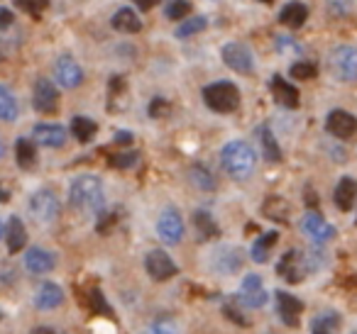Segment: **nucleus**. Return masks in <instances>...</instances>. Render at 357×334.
<instances>
[{
  "label": "nucleus",
  "instance_id": "nucleus-16",
  "mask_svg": "<svg viewBox=\"0 0 357 334\" xmlns=\"http://www.w3.org/2000/svg\"><path fill=\"white\" fill-rule=\"evenodd\" d=\"M274 300H277V312H279V317H282V322L287 324V327H298V315H301V310H303L301 300L284 293V290H277Z\"/></svg>",
  "mask_w": 357,
  "mask_h": 334
},
{
  "label": "nucleus",
  "instance_id": "nucleus-20",
  "mask_svg": "<svg viewBox=\"0 0 357 334\" xmlns=\"http://www.w3.org/2000/svg\"><path fill=\"white\" fill-rule=\"evenodd\" d=\"M64 303V290L59 288L56 283L47 280L42 283L40 288L35 290V308L37 310H54Z\"/></svg>",
  "mask_w": 357,
  "mask_h": 334
},
{
  "label": "nucleus",
  "instance_id": "nucleus-48",
  "mask_svg": "<svg viewBox=\"0 0 357 334\" xmlns=\"http://www.w3.org/2000/svg\"><path fill=\"white\" fill-rule=\"evenodd\" d=\"M306 205L308 207H318V196H313L311 186H306Z\"/></svg>",
  "mask_w": 357,
  "mask_h": 334
},
{
  "label": "nucleus",
  "instance_id": "nucleus-39",
  "mask_svg": "<svg viewBox=\"0 0 357 334\" xmlns=\"http://www.w3.org/2000/svg\"><path fill=\"white\" fill-rule=\"evenodd\" d=\"M137 161H139L137 152H120L110 157V166H115V168H132Z\"/></svg>",
  "mask_w": 357,
  "mask_h": 334
},
{
  "label": "nucleus",
  "instance_id": "nucleus-44",
  "mask_svg": "<svg viewBox=\"0 0 357 334\" xmlns=\"http://www.w3.org/2000/svg\"><path fill=\"white\" fill-rule=\"evenodd\" d=\"M13 22H15V15H13V10H8V8H0V32L8 30Z\"/></svg>",
  "mask_w": 357,
  "mask_h": 334
},
{
  "label": "nucleus",
  "instance_id": "nucleus-17",
  "mask_svg": "<svg viewBox=\"0 0 357 334\" xmlns=\"http://www.w3.org/2000/svg\"><path fill=\"white\" fill-rule=\"evenodd\" d=\"M32 134H35L37 144L50 147V149H59V147H64V142H66V129L61 127V125H50V122L35 125Z\"/></svg>",
  "mask_w": 357,
  "mask_h": 334
},
{
  "label": "nucleus",
  "instance_id": "nucleus-54",
  "mask_svg": "<svg viewBox=\"0 0 357 334\" xmlns=\"http://www.w3.org/2000/svg\"><path fill=\"white\" fill-rule=\"evenodd\" d=\"M269 334H274V332H269Z\"/></svg>",
  "mask_w": 357,
  "mask_h": 334
},
{
  "label": "nucleus",
  "instance_id": "nucleus-43",
  "mask_svg": "<svg viewBox=\"0 0 357 334\" xmlns=\"http://www.w3.org/2000/svg\"><path fill=\"white\" fill-rule=\"evenodd\" d=\"M115 220H118V215H113V212H110V215L100 217V220H98V232H100V234H108L110 227L115 225Z\"/></svg>",
  "mask_w": 357,
  "mask_h": 334
},
{
  "label": "nucleus",
  "instance_id": "nucleus-22",
  "mask_svg": "<svg viewBox=\"0 0 357 334\" xmlns=\"http://www.w3.org/2000/svg\"><path fill=\"white\" fill-rule=\"evenodd\" d=\"M308 20V8L303 3H287L279 13V25L289 27V30H298Z\"/></svg>",
  "mask_w": 357,
  "mask_h": 334
},
{
  "label": "nucleus",
  "instance_id": "nucleus-49",
  "mask_svg": "<svg viewBox=\"0 0 357 334\" xmlns=\"http://www.w3.org/2000/svg\"><path fill=\"white\" fill-rule=\"evenodd\" d=\"M32 334H54V332H52V327H35Z\"/></svg>",
  "mask_w": 357,
  "mask_h": 334
},
{
  "label": "nucleus",
  "instance_id": "nucleus-45",
  "mask_svg": "<svg viewBox=\"0 0 357 334\" xmlns=\"http://www.w3.org/2000/svg\"><path fill=\"white\" fill-rule=\"evenodd\" d=\"M225 315H228V317L233 319V322L243 324V327H245V324H248V319H245L240 312H235V308H233V305H225Z\"/></svg>",
  "mask_w": 357,
  "mask_h": 334
},
{
  "label": "nucleus",
  "instance_id": "nucleus-33",
  "mask_svg": "<svg viewBox=\"0 0 357 334\" xmlns=\"http://www.w3.org/2000/svg\"><path fill=\"white\" fill-rule=\"evenodd\" d=\"M262 210L269 220L289 222V202L284 200V198H267V202H264Z\"/></svg>",
  "mask_w": 357,
  "mask_h": 334
},
{
  "label": "nucleus",
  "instance_id": "nucleus-10",
  "mask_svg": "<svg viewBox=\"0 0 357 334\" xmlns=\"http://www.w3.org/2000/svg\"><path fill=\"white\" fill-rule=\"evenodd\" d=\"M157 232L167 244H178L184 239V220L174 207H167L157 220Z\"/></svg>",
  "mask_w": 357,
  "mask_h": 334
},
{
  "label": "nucleus",
  "instance_id": "nucleus-14",
  "mask_svg": "<svg viewBox=\"0 0 357 334\" xmlns=\"http://www.w3.org/2000/svg\"><path fill=\"white\" fill-rule=\"evenodd\" d=\"M269 90H272V95H274V103L282 105V108L296 110L298 105H301V93H298V88L294 84H289V81H284L282 76H274V79L269 81Z\"/></svg>",
  "mask_w": 357,
  "mask_h": 334
},
{
  "label": "nucleus",
  "instance_id": "nucleus-40",
  "mask_svg": "<svg viewBox=\"0 0 357 334\" xmlns=\"http://www.w3.org/2000/svg\"><path fill=\"white\" fill-rule=\"evenodd\" d=\"M89 308L93 310V312H103V315H110V305L105 303L103 293H100L98 288H91V290H89Z\"/></svg>",
  "mask_w": 357,
  "mask_h": 334
},
{
  "label": "nucleus",
  "instance_id": "nucleus-47",
  "mask_svg": "<svg viewBox=\"0 0 357 334\" xmlns=\"http://www.w3.org/2000/svg\"><path fill=\"white\" fill-rule=\"evenodd\" d=\"M130 142H132V134H130V132H125V129H123V132H118V134H115V144H123V147H128Z\"/></svg>",
  "mask_w": 357,
  "mask_h": 334
},
{
  "label": "nucleus",
  "instance_id": "nucleus-6",
  "mask_svg": "<svg viewBox=\"0 0 357 334\" xmlns=\"http://www.w3.org/2000/svg\"><path fill=\"white\" fill-rule=\"evenodd\" d=\"M30 212L37 222H52L59 215V198L50 188H42L30 198Z\"/></svg>",
  "mask_w": 357,
  "mask_h": 334
},
{
  "label": "nucleus",
  "instance_id": "nucleus-11",
  "mask_svg": "<svg viewBox=\"0 0 357 334\" xmlns=\"http://www.w3.org/2000/svg\"><path fill=\"white\" fill-rule=\"evenodd\" d=\"M144 269L147 273L152 276L154 280H169L176 276V264L169 259L167 251H159V249H152L147 256H144Z\"/></svg>",
  "mask_w": 357,
  "mask_h": 334
},
{
  "label": "nucleus",
  "instance_id": "nucleus-51",
  "mask_svg": "<svg viewBox=\"0 0 357 334\" xmlns=\"http://www.w3.org/2000/svg\"><path fill=\"white\" fill-rule=\"evenodd\" d=\"M259 3H267V6H269V3H274V0H259Z\"/></svg>",
  "mask_w": 357,
  "mask_h": 334
},
{
  "label": "nucleus",
  "instance_id": "nucleus-38",
  "mask_svg": "<svg viewBox=\"0 0 357 334\" xmlns=\"http://www.w3.org/2000/svg\"><path fill=\"white\" fill-rule=\"evenodd\" d=\"M191 10V3L189 0H169V6H167V17L169 20H184L186 15H189Z\"/></svg>",
  "mask_w": 357,
  "mask_h": 334
},
{
  "label": "nucleus",
  "instance_id": "nucleus-36",
  "mask_svg": "<svg viewBox=\"0 0 357 334\" xmlns=\"http://www.w3.org/2000/svg\"><path fill=\"white\" fill-rule=\"evenodd\" d=\"M144 334H181V329H178L176 319L159 317V319H154V322L149 324L147 329H144Z\"/></svg>",
  "mask_w": 357,
  "mask_h": 334
},
{
  "label": "nucleus",
  "instance_id": "nucleus-3",
  "mask_svg": "<svg viewBox=\"0 0 357 334\" xmlns=\"http://www.w3.org/2000/svg\"><path fill=\"white\" fill-rule=\"evenodd\" d=\"M204 103L208 105L213 113L228 115L235 113L240 105V90L235 84L230 81H215V84H208L204 88Z\"/></svg>",
  "mask_w": 357,
  "mask_h": 334
},
{
  "label": "nucleus",
  "instance_id": "nucleus-24",
  "mask_svg": "<svg viewBox=\"0 0 357 334\" xmlns=\"http://www.w3.org/2000/svg\"><path fill=\"white\" fill-rule=\"evenodd\" d=\"M6 241H8V251H10V254L22 251V246L27 244V232H25V225H22L20 217H10V220H8Z\"/></svg>",
  "mask_w": 357,
  "mask_h": 334
},
{
  "label": "nucleus",
  "instance_id": "nucleus-23",
  "mask_svg": "<svg viewBox=\"0 0 357 334\" xmlns=\"http://www.w3.org/2000/svg\"><path fill=\"white\" fill-rule=\"evenodd\" d=\"M194 225H196V237L199 241H208V239H215L220 234L218 230V222L213 220L208 210H196L194 212Z\"/></svg>",
  "mask_w": 357,
  "mask_h": 334
},
{
  "label": "nucleus",
  "instance_id": "nucleus-31",
  "mask_svg": "<svg viewBox=\"0 0 357 334\" xmlns=\"http://www.w3.org/2000/svg\"><path fill=\"white\" fill-rule=\"evenodd\" d=\"M96 132H98V125H96L91 118H81V115H76V118L71 120V134H74L81 144H89L91 139L96 137Z\"/></svg>",
  "mask_w": 357,
  "mask_h": 334
},
{
  "label": "nucleus",
  "instance_id": "nucleus-32",
  "mask_svg": "<svg viewBox=\"0 0 357 334\" xmlns=\"http://www.w3.org/2000/svg\"><path fill=\"white\" fill-rule=\"evenodd\" d=\"M189 178H191V183H194L199 191H215V178H213V173L208 171L206 166H201V164H196V166H191L189 168Z\"/></svg>",
  "mask_w": 357,
  "mask_h": 334
},
{
  "label": "nucleus",
  "instance_id": "nucleus-52",
  "mask_svg": "<svg viewBox=\"0 0 357 334\" xmlns=\"http://www.w3.org/2000/svg\"><path fill=\"white\" fill-rule=\"evenodd\" d=\"M0 237H3V225H0Z\"/></svg>",
  "mask_w": 357,
  "mask_h": 334
},
{
  "label": "nucleus",
  "instance_id": "nucleus-25",
  "mask_svg": "<svg viewBox=\"0 0 357 334\" xmlns=\"http://www.w3.org/2000/svg\"><path fill=\"white\" fill-rule=\"evenodd\" d=\"M337 329H340V315L335 310H323L311 322V334H337Z\"/></svg>",
  "mask_w": 357,
  "mask_h": 334
},
{
  "label": "nucleus",
  "instance_id": "nucleus-46",
  "mask_svg": "<svg viewBox=\"0 0 357 334\" xmlns=\"http://www.w3.org/2000/svg\"><path fill=\"white\" fill-rule=\"evenodd\" d=\"M139 10H152L154 6H159V0H132Z\"/></svg>",
  "mask_w": 357,
  "mask_h": 334
},
{
  "label": "nucleus",
  "instance_id": "nucleus-28",
  "mask_svg": "<svg viewBox=\"0 0 357 334\" xmlns=\"http://www.w3.org/2000/svg\"><path fill=\"white\" fill-rule=\"evenodd\" d=\"M17 115H20L17 98L13 95V90L8 88V86L0 84V120H3V122H15Z\"/></svg>",
  "mask_w": 357,
  "mask_h": 334
},
{
  "label": "nucleus",
  "instance_id": "nucleus-15",
  "mask_svg": "<svg viewBox=\"0 0 357 334\" xmlns=\"http://www.w3.org/2000/svg\"><path fill=\"white\" fill-rule=\"evenodd\" d=\"M238 303L245 305V308H262L267 303V290L262 285V278L259 276H248L243 280V288L238 293Z\"/></svg>",
  "mask_w": 357,
  "mask_h": 334
},
{
  "label": "nucleus",
  "instance_id": "nucleus-27",
  "mask_svg": "<svg viewBox=\"0 0 357 334\" xmlns=\"http://www.w3.org/2000/svg\"><path fill=\"white\" fill-rule=\"evenodd\" d=\"M257 134H259V144H262V154H264V159H267L269 164H279V161H282V149H279L277 137H274V134H272V129H269V125H259Z\"/></svg>",
  "mask_w": 357,
  "mask_h": 334
},
{
  "label": "nucleus",
  "instance_id": "nucleus-1",
  "mask_svg": "<svg viewBox=\"0 0 357 334\" xmlns=\"http://www.w3.org/2000/svg\"><path fill=\"white\" fill-rule=\"evenodd\" d=\"M220 164H223L225 173L235 181H248L255 171V164H257V154L243 139H235L228 142L220 152Z\"/></svg>",
  "mask_w": 357,
  "mask_h": 334
},
{
  "label": "nucleus",
  "instance_id": "nucleus-53",
  "mask_svg": "<svg viewBox=\"0 0 357 334\" xmlns=\"http://www.w3.org/2000/svg\"><path fill=\"white\" fill-rule=\"evenodd\" d=\"M0 56H3V51H0Z\"/></svg>",
  "mask_w": 357,
  "mask_h": 334
},
{
  "label": "nucleus",
  "instance_id": "nucleus-7",
  "mask_svg": "<svg viewBox=\"0 0 357 334\" xmlns=\"http://www.w3.org/2000/svg\"><path fill=\"white\" fill-rule=\"evenodd\" d=\"M277 271H279V276H282L284 280H289V283H298V280L308 273L306 254H303V251H298V249L287 251V254L279 259Z\"/></svg>",
  "mask_w": 357,
  "mask_h": 334
},
{
  "label": "nucleus",
  "instance_id": "nucleus-13",
  "mask_svg": "<svg viewBox=\"0 0 357 334\" xmlns=\"http://www.w3.org/2000/svg\"><path fill=\"white\" fill-rule=\"evenodd\" d=\"M54 79L61 88L74 90L76 86H81V81H84V71H81V66L76 64L71 56H59L54 64Z\"/></svg>",
  "mask_w": 357,
  "mask_h": 334
},
{
  "label": "nucleus",
  "instance_id": "nucleus-2",
  "mask_svg": "<svg viewBox=\"0 0 357 334\" xmlns=\"http://www.w3.org/2000/svg\"><path fill=\"white\" fill-rule=\"evenodd\" d=\"M69 200L76 210L98 212L103 207V183H100V178L91 176V173L74 178L69 188Z\"/></svg>",
  "mask_w": 357,
  "mask_h": 334
},
{
  "label": "nucleus",
  "instance_id": "nucleus-19",
  "mask_svg": "<svg viewBox=\"0 0 357 334\" xmlns=\"http://www.w3.org/2000/svg\"><path fill=\"white\" fill-rule=\"evenodd\" d=\"M301 230L306 232V234L311 237L313 241H328L333 234H335V227L328 225V222L323 220V217L318 215V212H308V215L303 217Z\"/></svg>",
  "mask_w": 357,
  "mask_h": 334
},
{
  "label": "nucleus",
  "instance_id": "nucleus-18",
  "mask_svg": "<svg viewBox=\"0 0 357 334\" xmlns=\"http://www.w3.org/2000/svg\"><path fill=\"white\" fill-rule=\"evenodd\" d=\"M56 259L52 251L47 249H40V246H32V249L25 251V269L35 276H42V273H50L54 269Z\"/></svg>",
  "mask_w": 357,
  "mask_h": 334
},
{
  "label": "nucleus",
  "instance_id": "nucleus-26",
  "mask_svg": "<svg viewBox=\"0 0 357 334\" xmlns=\"http://www.w3.org/2000/svg\"><path fill=\"white\" fill-rule=\"evenodd\" d=\"M110 25H113V30L125 32V35H135V32L142 30V22H139V17L130 8H120L113 15V20H110Z\"/></svg>",
  "mask_w": 357,
  "mask_h": 334
},
{
  "label": "nucleus",
  "instance_id": "nucleus-42",
  "mask_svg": "<svg viewBox=\"0 0 357 334\" xmlns=\"http://www.w3.org/2000/svg\"><path fill=\"white\" fill-rule=\"evenodd\" d=\"M169 113H172V105H169V100L154 98L152 103H149V118L159 120V118H167Z\"/></svg>",
  "mask_w": 357,
  "mask_h": 334
},
{
  "label": "nucleus",
  "instance_id": "nucleus-37",
  "mask_svg": "<svg viewBox=\"0 0 357 334\" xmlns=\"http://www.w3.org/2000/svg\"><path fill=\"white\" fill-rule=\"evenodd\" d=\"M13 3H15L22 13H27V15H32V17H40L42 13L50 8V0H13Z\"/></svg>",
  "mask_w": 357,
  "mask_h": 334
},
{
  "label": "nucleus",
  "instance_id": "nucleus-50",
  "mask_svg": "<svg viewBox=\"0 0 357 334\" xmlns=\"http://www.w3.org/2000/svg\"><path fill=\"white\" fill-rule=\"evenodd\" d=\"M3 154H6V147H3V142H0V159H3Z\"/></svg>",
  "mask_w": 357,
  "mask_h": 334
},
{
  "label": "nucleus",
  "instance_id": "nucleus-30",
  "mask_svg": "<svg viewBox=\"0 0 357 334\" xmlns=\"http://www.w3.org/2000/svg\"><path fill=\"white\" fill-rule=\"evenodd\" d=\"M15 157H17V166L20 168H32L35 166V161H37V147H35V142L32 139H27V137H20L15 142Z\"/></svg>",
  "mask_w": 357,
  "mask_h": 334
},
{
  "label": "nucleus",
  "instance_id": "nucleus-29",
  "mask_svg": "<svg viewBox=\"0 0 357 334\" xmlns=\"http://www.w3.org/2000/svg\"><path fill=\"white\" fill-rule=\"evenodd\" d=\"M279 241V232L272 230V232H264V234L257 237V241L252 244V259L257 261V264H264V261L269 259V251H272V246Z\"/></svg>",
  "mask_w": 357,
  "mask_h": 334
},
{
  "label": "nucleus",
  "instance_id": "nucleus-41",
  "mask_svg": "<svg viewBox=\"0 0 357 334\" xmlns=\"http://www.w3.org/2000/svg\"><path fill=\"white\" fill-rule=\"evenodd\" d=\"M328 6V13L335 17H345L347 13L352 10V6H355V0H326Z\"/></svg>",
  "mask_w": 357,
  "mask_h": 334
},
{
  "label": "nucleus",
  "instance_id": "nucleus-12",
  "mask_svg": "<svg viewBox=\"0 0 357 334\" xmlns=\"http://www.w3.org/2000/svg\"><path fill=\"white\" fill-rule=\"evenodd\" d=\"M32 103H35V110L42 115H52L56 108H59V88H56L52 81L40 79L35 86V95H32Z\"/></svg>",
  "mask_w": 357,
  "mask_h": 334
},
{
  "label": "nucleus",
  "instance_id": "nucleus-21",
  "mask_svg": "<svg viewBox=\"0 0 357 334\" xmlns=\"http://www.w3.org/2000/svg\"><path fill=\"white\" fill-rule=\"evenodd\" d=\"M333 200H335V205L340 207L342 212L352 210V205H355V200H357V181H355V178L342 176L340 181H337V186H335Z\"/></svg>",
  "mask_w": 357,
  "mask_h": 334
},
{
  "label": "nucleus",
  "instance_id": "nucleus-8",
  "mask_svg": "<svg viewBox=\"0 0 357 334\" xmlns=\"http://www.w3.org/2000/svg\"><path fill=\"white\" fill-rule=\"evenodd\" d=\"M245 264V256L240 249H235V246H220V249L213 251V256H211V266H213L215 273H223V276H233L238 273L240 269H243Z\"/></svg>",
  "mask_w": 357,
  "mask_h": 334
},
{
  "label": "nucleus",
  "instance_id": "nucleus-4",
  "mask_svg": "<svg viewBox=\"0 0 357 334\" xmlns=\"http://www.w3.org/2000/svg\"><path fill=\"white\" fill-rule=\"evenodd\" d=\"M331 71L337 81L355 84L357 81V47L342 45L331 54Z\"/></svg>",
  "mask_w": 357,
  "mask_h": 334
},
{
  "label": "nucleus",
  "instance_id": "nucleus-9",
  "mask_svg": "<svg viewBox=\"0 0 357 334\" xmlns=\"http://www.w3.org/2000/svg\"><path fill=\"white\" fill-rule=\"evenodd\" d=\"M326 129L335 139H352L357 134V118L347 110H331L326 118Z\"/></svg>",
  "mask_w": 357,
  "mask_h": 334
},
{
  "label": "nucleus",
  "instance_id": "nucleus-34",
  "mask_svg": "<svg viewBox=\"0 0 357 334\" xmlns=\"http://www.w3.org/2000/svg\"><path fill=\"white\" fill-rule=\"evenodd\" d=\"M206 25H208V20H206L204 15L191 17V20L181 22V25L176 27V32H174V35H176L178 40H186V37H194V35H199V32H204Z\"/></svg>",
  "mask_w": 357,
  "mask_h": 334
},
{
  "label": "nucleus",
  "instance_id": "nucleus-35",
  "mask_svg": "<svg viewBox=\"0 0 357 334\" xmlns=\"http://www.w3.org/2000/svg\"><path fill=\"white\" fill-rule=\"evenodd\" d=\"M289 74H291V79H296V81H311L318 76V66L313 64V61H296V64H291Z\"/></svg>",
  "mask_w": 357,
  "mask_h": 334
},
{
  "label": "nucleus",
  "instance_id": "nucleus-5",
  "mask_svg": "<svg viewBox=\"0 0 357 334\" xmlns=\"http://www.w3.org/2000/svg\"><path fill=\"white\" fill-rule=\"evenodd\" d=\"M223 64L228 66V69H233L235 74H252L255 69V59H252V51L248 49V45H240V42H228V45L223 47Z\"/></svg>",
  "mask_w": 357,
  "mask_h": 334
}]
</instances>
